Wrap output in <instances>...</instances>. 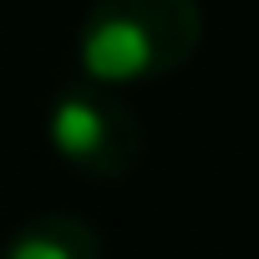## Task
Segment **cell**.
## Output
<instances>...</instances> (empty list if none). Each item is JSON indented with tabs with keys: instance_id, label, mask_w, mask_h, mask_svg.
Segmentation results:
<instances>
[{
	"instance_id": "6da1fadb",
	"label": "cell",
	"mask_w": 259,
	"mask_h": 259,
	"mask_svg": "<svg viewBox=\"0 0 259 259\" xmlns=\"http://www.w3.org/2000/svg\"><path fill=\"white\" fill-rule=\"evenodd\" d=\"M203 46L198 0H92L76 31V71L102 87L178 76Z\"/></svg>"
},
{
	"instance_id": "7a4b0ae2",
	"label": "cell",
	"mask_w": 259,
	"mask_h": 259,
	"mask_svg": "<svg viewBox=\"0 0 259 259\" xmlns=\"http://www.w3.org/2000/svg\"><path fill=\"white\" fill-rule=\"evenodd\" d=\"M46 138L51 153L92 183H122L127 173H138L148 148L138 112L117 97V87H102L92 76H71L56 87L46 107Z\"/></svg>"
},
{
	"instance_id": "3957f363",
	"label": "cell",
	"mask_w": 259,
	"mask_h": 259,
	"mask_svg": "<svg viewBox=\"0 0 259 259\" xmlns=\"http://www.w3.org/2000/svg\"><path fill=\"white\" fill-rule=\"evenodd\" d=\"M0 259H102V234L71 208H46L11 229Z\"/></svg>"
}]
</instances>
